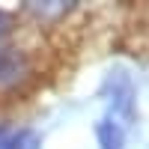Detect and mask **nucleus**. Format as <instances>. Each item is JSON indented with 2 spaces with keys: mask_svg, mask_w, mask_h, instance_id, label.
<instances>
[{
  "mask_svg": "<svg viewBox=\"0 0 149 149\" xmlns=\"http://www.w3.org/2000/svg\"><path fill=\"white\" fill-rule=\"evenodd\" d=\"M12 24H15V18H12V12L0 9V36H3V33H9V30H12Z\"/></svg>",
  "mask_w": 149,
  "mask_h": 149,
  "instance_id": "obj_5",
  "label": "nucleus"
},
{
  "mask_svg": "<svg viewBox=\"0 0 149 149\" xmlns=\"http://www.w3.org/2000/svg\"><path fill=\"white\" fill-rule=\"evenodd\" d=\"M104 93L110 95L107 102H110V110H113V122H119V125L128 122L134 116V95H137L128 72H122V69L110 72L107 81H104Z\"/></svg>",
  "mask_w": 149,
  "mask_h": 149,
  "instance_id": "obj_1",
  "label": "nucleus"
},
{
  "mask_svg": "<svg viewBox=\"0 0 149 149\" xmlns=\"http://www.w3.org/2000/svg\"><path fill=\"white\" fill-rule=\"evenodd\" d=\"M0 149H42V137H39L33 128H21V131L12 134Z\"/></svg>",
  "mask_w": 149,
  "mask_h": 149,
  "instance_id": "obj_4",
  "label": "nucleus"
},
{
  "mask_svg": "<svg viewBox=\"0 0 149 149\" xmlns=\"http://www.w3.org/2000/svg\"><path fill=\"white\" fill-rule=\"evenodd\" d=\"M95 137H98V149H125V128L110 116L95 125Z\"/></svg>",
  "mask_w": 149,
  "mask_h": 149,
  "instance_id": "obj_3",
  "label": "nucleus"
},
{
  "mask_svg": "<svg viewBox=\"0 0 149 149\" xmlns=\"http://www.w3.org/2000/svg\"><path fill=\"white\" fill-rule=\"evenodd\" d=\"M30 72V63L18 48H6L0 54V86H15L18 81L27 78Z\"/></svg>",
  "mask_w": 149,
  "mask_h": 149,
  "instance_id": "obj_2",
  "label": "nucleus"
}]
</instances>
